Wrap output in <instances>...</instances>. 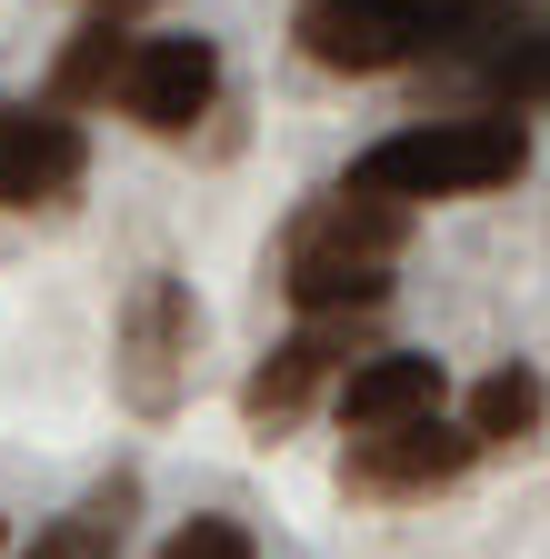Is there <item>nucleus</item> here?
I'll use <instances>...</instances> for the list:
<instances>
[{
  "label": "nucleus",
  "mask_w": 550,
  "mask_h": 559,
  "mask_svg": "<svg viewBox=\"0 0 550 559\" xmlns=\"http://www.w3.org/2000/svg\"><path fill=\"white\" fill-rule=\"evenodd\" d=\"M400 240H410V200H381L361 180L320 190L301 221L281 230V300L301 320H371L390 300Z\"/></svg>",
  "instance_id": "obj_1"
},
{
  "label": "nucleus",
  "mask_w": 550,
  "mask_h": 559,
  "mask_svg": "<svg viewBox=\"0 0 550 559\" xmlns=\"http://www.w3.org/2000/svg\"><path fill=\"white\" fill-rule=\"evenodd\" d=\"M530 170V120L520 110H450V120H410L351 160L361 190L381 200H470Z\"/></svg>",
  "instance_id": "obj_2"
},
{
  "label": "nucleus",
  "mask_w": 550,
  "mask_h": 559,
  "mask_svg": "<svg viewBox=\"0 0 550 559\" xmlns=\"http://www.w3.org/2000/svg\"><path fill=\"white\" fill-rule=\"evenodd\" d=\"M501 31L511 0H301L291 11V40L320 70H400L421 50H470Z\"/></svg>",
  "instance_id": "obj_3"
},
{
  "label": "nucleus",
  "mask_w": 550,
  "mask_h": 559,
  "mask_svg": "<svg viewBox=\"0 0 550 559\" xmlns=\"http://www.w3.org/2000/svg\"><path fill=\"white\" fill-rule=\"evenodd\" d=\"M190 340H200V300L190 280L171 270H141L120 300V330H110V390L130 419H171L180 390H190Z\"/></svg>",
  "instance_id": "obj_4"
},
{
  "label": "nucleus",
  "mask_w": 550,
  "mask_h": 559,
  "mask_svg": "<svg viewBox=\"0 0 550 559\" xmlns=\"http://www.w3.org/2000/svg\"><path fill=\"white\" fill-rule=\"evenodd\" d=\"M221 100V50L200 40V31H141L130 40V70H120V110L141 120L151 140H180L200 130Z\"/></svg>",
  "instance_id": "obj_5"
},
{
  "label": "nucleus",
  "mask_w": 550,
  "mask_h": 559,
  "mask_svg": "<svg viewBox=\"0 0 550 559\" xmlns=\"http://www.w3.org/2000/svg\"><path fill=\"white\" fill-rule=\"evenodd\" d=\"M470 460H480V440L431 409V419H400V430L351 440L340 450V489H351V500H431V489H450Z\"/></svg>",
  "instance_id": "obj_6"
},
{
  "label": "nucleus",
  "mask_w": 550,
  "mask_h": 559,
  "mask_svg": "<svg viewBox=\"0 0 550 559\" xmlns=\"http://www.w3.org/2000/svg\"><path fill=\"white\" fill-rule=\"evenodd\" d=\"M81 170H91V140H81L71 110H50V100L0 110V210H50V200H71Z\"/></svg>",
  "instance_id": "obj_7"
},
{
  "label": "nucleus",
  "mask_w": 550,
  "mask_h": 559,
  "mask_svg": "<svg viewBox=\"0 0 550 559\" xmlns=\"http://www.w3.org/2000/svg\"><path fill=\"white\" fill-rule=\"evenodd\" d=\"M340 370H351V320H311V330H291V340H281V349H270V360L241 380V419L281 440V430H291V419H301Z\"/></svg>",
  "instance_id": "obj_8"
},
{
  "label": "nucleus",
  "mask_w": 550,
  "mask_h": 559,
  "mask_svg": "<svg viewBox=\"0 0 550 559\" xmlns=\"http://www.w3.org/2000/svg\"><path fill=\"white\" fill-rule=\"evenodd\" d=\"M450 390V370L431 349H371V360L340 370V430L371 440V430H400V419H431Z\"/></svg>",
  "instance_id": "obj_9"
},
{
  "label": "nucleus",
  "mask_w": 550,
  "mask_h": 559,
  "mask_svg": "<svg viewBox=\"0 0 550 559\" xmlns=\"http://www.w3.org/2000/svg\"><path fill=\"white\" fill-rule=\"evenodd\" d=\"M130 520H141V479H130V469H110V479H101V489H81V500L60 510V520H40L21 559H120Z\"/></svg>",
  "instance_id": "obj_10"
},
{
  "label": "nucleus",
  "mask_w": 550,
  "mask_h": 559,
  "mask_svg": "<svg viewBox=\"0 0 550 559\" xmlns=\"http://www.w3.org/2000/svg\"><path fill=\"white\" fill-rule=\"evenodd\" d=\"M540 419H550V380H540L530 360H501V370H480L460 430H470L480 450H520V440H540Z\"/></svg>",
  "instance_id": "obj_11"
},
{
  "label": "nucleus",
  "mask_w": 550,
  "mask_h": 559,
  "mask_svg": "<svg viewBox=\"0 0 550 559\" xmlns=\"http://www.w3.org/2000/svg\"><path fill=\"white\" fill-rule=\"evenodd\" d=\"M130 31L120 11H101V21H81L71 31V50L50 60V110H91V100H120V70H130Z\"/></svg>",
  "instance_id": "obj_12"
},
{
  "label": "nucleus",
  "mask_w": 550,
  "mask_h": 559,
  "mask_svg": "<svg viewBox=\"0 0 550 559\" xmlns=\"http://www.w3.org/2000/svg\"><path fill=\"white\" fill-rule=\"evenodd\" d=\"M480 81H491V110H520V100H550V31H511L491 60H480Z\"/></svg>",
  "instance_id": "obj_13"
},
{
  "label": "nucleus",
  "mask_w": 550,
  "mask_h": 559,
  "mask_svg": "<svg viewBox=\"0 0 550 559\" xmlns=\"http://www.w3.org/2000/svg\"><path fill=\"white\" fill-rule=\"evenodd\" d=\"M161 559H260V549H250V530H241V520L200 510V520H180V530L161 539Z\"/></svg>",
  "instance_id": "obj_14"
},
{
  "label": "nucleus",
  "mask_w": 550,
  "mask_h": 559,
  "mask_svg": "<svg viewBox=\"0 0 550 559\" xmlns=\"http://www.w3.org/2000/svg\"><path fill=\"white\" fill-rule=\"evenodd\" d=\"M0 549H11V530H0Z\"/></svg>",
  "instance_id": "obj_15"
}]
</instances>
